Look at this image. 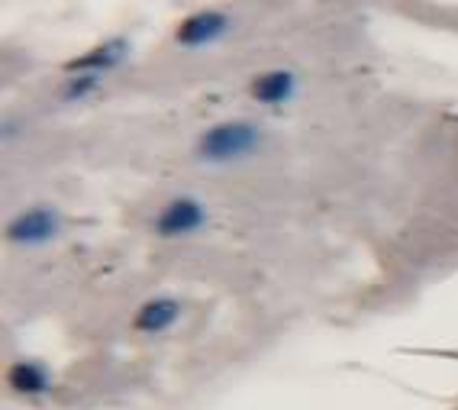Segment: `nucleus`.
Segmentation results:
<instances>
[{"label": "nucleus", "instance_id": "nucleus-1", "mask_svg": "<svg viewBox=\"0 0 458 410\" xmlns=\"http://www.w3.org/2000/svg\"><path fill=\"white\" fill-rule=\"evenodd\" d=\"M262 146V130L246 120H229V124H216L200 136L197 142V158L210 165H229L242 162V158L255 156Z\"/></svg>", "mask_w": 458, "mask_h": 410}, {"label": "nucleus", "instance_id": "nucleus-2", "mask_svg": "<svg viewBox=\"0 0 458 410\" xmlns=\"http://www.w3.org/2000/svg\"><path fill=\"white\" fill-rule=\"evenodd\" d=\"M58 233H62V217L52 207H30L7 226V239L13 246H46Z\"/></svg>", "mask_w": 458, "mask_h": 410}, {"label": "nucleus", "instance_id": "nucleus-3", "mask_svg": "<svg viewBox=\"0 0 458 410\" xmlns=\"http://www.w3.org/2000/svg\"><path fill=\"white\" fill-rule=\"evenodd\" d=\"M207 223V210L194 197H174L172 204H165V210L156 217V233L162 239H181L197 233Z\"/></svg>", "mask_w": 458, "mask_h": 410}, {"label": "nucleus", "instance_id": "nucleus-4", "mask_svg": "<svg viewBox=\"0 0 458 410\" xmlns=\"http://www.w3.org/2000/svg\"><path fill=\"white\" fill-rule=\"evenodd\" d=\"M126 56H130V42L126 39H110L98 49H90L88 56H78L74 62H68V72L72 74H104L114 72L116 65H123Z\"/></svg>", "mask_w": 458, "mask_h": 410}, {"label": "nucleus", "instance_id": "nucleus-5", "mask_svg": "<svg viewBox=\"0 0 458 410\" xmlns=\"http://www.w3.org/2000/svg\"><path fill=\"white\" fill-rule=\"evenodd\" d=\"M7 385L10 391H17L20 397H46L52 391V372L42 365V362L23 359L13 362L7 372Z\"/></svg>", "mask_w": 458, "mask_h": 410}, {"label": "nucleus", "instance_id": "nucleus-6", "mask_svg": "<svg viewBox=\"0 0 458 410\" xmlns=\"http://www.w3.org/2000/svg\"><path fill=\"white\" fill-rule=\"evenodd\" d=\"M226 30H229V20L223 13L207 10V13H194V17H188L178 26V42L188 46V49H200V46H210V42L220 39Z\"/></svg>", "mask_w": 458, "mask_h": 410}, {"label": "nucleus", "instance_id": "nucleus-7", "mask_svg": "<svg viewBox=\"0 0 458 410\" xmlns=\"http://www.w3.org/2000/svg\"><path fill=\"white\" fill-rule=\"evenodd\" d=\"M181 317V303L174 297H152L146 301L136 311L132 317V327L140 329V333H165V329H172Z\"/></svg>", "mask_w": 458, "mask_h": 410}, {"label": "nucleus", "instance_id": "nucleus-8", "mask_svg": "<svg viewBox=\"0 0 458 410\" xmlns=\"http://www.w3.org/2000/svg\"><path fill=\"white\" fill-rule=\"evenodd\" d=\"M294 90H297V78H294V72H287V68L265 72L252 81V98L259 100V104H265V107L287 104V100L294 98Z\"/></svg>", "mask_w": 458, "mask_h": 410}, {"label": "nucleus", "instance_id": "nucleus-9", "mask_svg": "<svg viewBox=\"0 0 458 410\" xmlns=\"http://www.w3.org/2000/svg\"><path fill=\"white\" fill-rule=\"evenodd\" d=\"M100 84V74H72V81L65 84V100H81Z\"/></svg>", "mask_w": 458, "mask_h": 410}]
</instances>
